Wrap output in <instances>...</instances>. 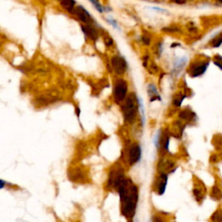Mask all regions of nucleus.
Masks as SVG:
<instances>
[{"label":"nucleus","mask_w":222,"mask_h":222,"mask_svg":"<svg viewBox=\"0 0 222 222\" xmlns=\"http://www.w3.org/2000/svg\"><path fill=\"white\" fill-rule=\"evenodd\" d=\"M92 4V5L98 10L100 13H102L104 11V7L101 5V4L99 2V0H89Z\"/></svg>","instance_id":"17"},{"label":"nucleus","mask_w":222,"mask_h":222,"mask_svg":"<svg viewBox=\"0 0 222 222\" xmlns=\"http://www.w3.org/2000/svg\"><path fill=\"white\" fill-rule=\"evenodd\" d=\"M148 95H149L150 96H152V97H154V96H159L157 89H156L155 85H154V84H153V83H150V84H148Z\"/></svg>","instance_id":"14"},{"label":"nucleus","mask_w":222,"mask_h":222,"mask_svg":"<svg viewBox=\"0 0 222 222\" xmlns=\"http://www.w3.org/2000/svg\"><path fill=\"white\" fill-rule=\"evenodd\" d=\"M61 6L70 13H75V5H76V1L75 0H61Z\"/></svg>","instance_id":"11"},{"label":"nucleus","mask_w":222,"mask_h":222,"mask_svg":"<svg viewBox=\"0 0 222 222\" xmlns=\"http://www.w3.org/2000/svg\"><path fill=\"white\" fill-rule=\"evenodd\" d=\"M211 220L212 222H222V211L221 210H217L216 212H213V214L211 217Z\"/></svg>","instance_id":"15"},{"label":"nucleus","mask_w":222,"mask_h":222,"mask_svg":"<svg viewBox=\"0 0 222 222\" xmlns=\"http://www.w3.org/2000/svg\"><path fill=\"white\" fill-rule=\"evenodd\" d=\"M137 103H138V109H139V113H141V122L142 125H144L145 122V113H144V106H143V102L141 98L137 97Z\"/></svg>","instance_id":"13"},{"label":"nucleus","mask_w":222,"mask_h":222,"mask_svg":"<svg viewBox=\"0 0 222 222\" xmlns=\"http://www.w3.org/2000/svg\"><path fill=\"white\" fill-rule=\"evenodd\" d=\"M142 41H143V43L146 45L150 44V38L148 36H142Z\"/></svg>","instance_id":"21"},{"label":"nucleus","mask_w":222,"mask_h":222,"mask_svg":"<svg viewBox=\"0 0 222 222\" xmlns=\"http://www.w3.org/2000/svg\"><path fill=\"white\" fill-rule=\"evenodd\" d=\"M136 101L137 98H135V95H130L126 98L124 103L122 104V115L124 117V121L128 123H133L136 119L137 112L139 111V109L136 105Z\"/></svg>","instance_id":"3"},{"label":"nucleus","mask_w":222,"mask_h":222,"mask_svg":"<svg viewBox=\"0 0 222 222\" xmlns=\"http://www.w3.org/2000/svg\"><path fill=\"white\" fill-rule=\"evenodd\" d=\"M128 90H129V85L125 79L117 78L115 81L113 96H114V100L116 103H121L124 100H126Z\"/></svg>","instance_id":"4"},{"label":"nucleus","mask_w":222,"mask_h":222,"mask_svg":"<svg viewBox=\"0 0 222 222\" xmlns=\"http://www.w3.org/2000/svg\"><path fill=\"white\" fill-rule=\"evenodd\" d=\"M211 196L215 200H220L222 197L221 192L219 189V187H213L212 189V193H211Z\"/></svg>","instance_id":"16"},{"label":"nucleus","mask_w":222,"mask_h":222,"mask_svg":"<svg viewBox=\"0 0 222 222\" xmlns=\"http://www.w3.org/2000/svg\"><path fill=\"white\" fill-rule=\"evenodd\" d=\"M113 39H112V37H107L106 39H105V44H106V46L107 47H110L113 45Z\"/></svg>","instance_id":"20"},{"label":"nucleus","mask_w":222,"mask_h":222,"mask_svg":"<svg viewBox=\"0 0 222 222\" xmlns=\"http://www.w3.org/2000/svg\"><path fill=\"white\" fill-rule=\"evenodd\" d=\"M75 14L77 17V18L79 20L84 23L85 24H90V22L91 23V15L90 12L86 10L84 7H82L81 5L77 6L75 10Z\"/></svg>","instance_id":"8"},{"label":"nucleus","mask_w":222,"mask_h":222,"mask_svg":"<svg viewBox=\"0 0 222 222\" xmlns=\"http://www.w3.org/2000/svg\"><path fill=\"white\" fill-rule=\"evenodd\" d=\"M128 177L125 174V170L120 164L117 166H113L110 172L109 173V177L107 180L106 187L110 190L118 191L119 188L125 183Z\"/></svg>","instance_id":"2"},{"label":"nucleus","mask_w":222,"mask_h":222,"mask_svg":"<svg viewBox=\"0 0 222 222\" xmlns=\"http://www.w3.org/2000/svg\"><path fill=\"white\" fill-rule=\"evenodd\" d=\"M120 198L121 213L129 221H133L139 201V190L137 186L129 178L117 191Z\"/></svg>","instance_id":"1"},{"label":"nucleus","mask_w":222,"mask_h":222,"mask_svg":"<svg viewBox=\"0 0 222 222\" xmlns=\"http://www.w3.org/2000/svg\"><path fill=\"white\" fill-rule=\"evenodd\" d=\"M141 148L140 144L138 143H133L129 148L128 152H127V162L129 166H134L137 162H140L141 158Z\"/></svg>","instance_id":"5"},{"label":"nucleus","mask_w":222,"mask_h":222,"mask_svg":"<svg viewBox=\"0 0 222 222\" xmlns=\"http://www.w3.org/2000/svg\"><path fill=\"white\" fill-rule=\"evenodd\" d=\"M151 222H165V221L160 214H154L152 217Z\"/></svg>","instance_id":"18"},{"label":"nucleus","mask_w":222,"mask_h":222,"mask_svg":"<svg viewBox=\"0 0 222 222\" xmlns=\"http://www.w3.org/2000/svg\"><path fill=\"white\" fill-rule=\"evenodd\" d=\"M82 30L83 31V33L86 35V37H89L91 40H96L97 37H98L97 31H96V30L91 24L82 25Z\"/></svg>","instance_id":"10"},{"label":"nucleus","mask_w":222,"mask_h":222,"mask_svg":"<svg viewBox=\"0 0 222 222\" xmlns=\"http://www.w3.org/2000/svg\"><path fill=\"white\" fill-rule=\"evenodd\" d=\"M168 173L165 172H158L157 176L154 182V191L158 195H163L168 185Z\"/></svg>","instance_id":"6"},{"label":"nucleus","mask_w":222,"mask_h":222,"mask_svg":"<svg viewBox=\"0 0 222 222\" xmlns=\"http://www.w3.org/2000/svg\"><path fill=\"white\" fill-rule=\"evenodd\" d=\"M111 66L113 71L116 75L121 76L125 74V72L128 70V63L124 57L121 56H115L111 59Z\"/></svg>","instance_id":"7"},{"label":"nucleus","mask_w":222,"mask_h":222,"mask_svg":"<svg viewBox=\"0 0 222 222\" xmlns=\"http://www.w3.org/2000/svg\"><path fill=\"white\" fill-rule=\"evenodd\" d=\"M207 65H208V62H198L193 63L190 67V75L193 77H195V76H199L202 74H204V72L207 68Z\"/></svg>","instance_id":"9"},{"label":"nucleus","mask_w":222,"mask_h":222,"mask_svg":"<svg viewBox=\"0 0 222 222\" xmlns=\"http://www.w3.org/2000/svg\"><path fill=\"white\" fill-rule=\"evenodd\" d=\"M108 22L111 25H112L115 29H116V30H120V27H119V25L117 24V22L115 20V19H113L112 18H108Z\"/></svg>","instance_id":"19"},{"label":"nucleus","mask_w":222,"mask_h":222,"mask_svg":"<svg viewBox=\"0 0 222 222\" xmlns=\"http://www.w3.org/2000/svg\"><path fill=\"white\" fill-rule=\"evenodd\" d=\"M186 62H187V58H185V57H182V58L178 59V60L175 62V63H174V65H173L174 71H182V68L185 66Z\"/></svg>","instance_id":"12"}]
</instances>
